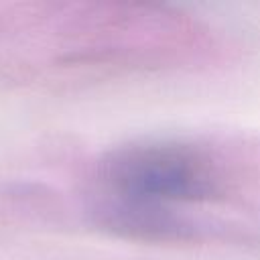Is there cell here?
Wrapping results in <instances>:
<instances>
[{
    "label": "cell",
    "mask_w": 260,
    "mask_h": 260,
    "mask_svg": "<svg viewBox=\"0 0 260 260\" xmlns=\"http://www.w3.org/2000/svg\"><path fill=\"white\" fill-rule=\"evenodd\" d=\"M100 197L179 209L260 207V136H171L116 146L95 165Z\"/></svg>",
    "instance_id": "obj_1"
}]
</instances>
